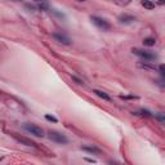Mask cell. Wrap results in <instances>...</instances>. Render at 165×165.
<instances>
[{
	"instance_id": "cell-20",
	"label": "cell",
	"mask_w": 165,
	"mask_h": 165,
	"mask_svg": "<svg viewBox=\"0 0 165 165\" xmlns=\"http://www.w3.org/2000/svg\"><path fill=\"white\" fill-rule=\"evenodd\" d=\"M35 2H43V0H35Z\"/></svg>"
},
{
	"instance_id": "cell-19",
	"label": "cell",
	"mask_w": 165,
	"mask_h": 165,
	"mask_svg": "<svg viewBox=\"0 0 165 165\" xmlns=\"http://www.w3.org/2000/svg\"><path fill=\"white\" fill-rule=\"evenodd\" d=\"M159 4L162 5V4H164V0H159Z\"/></svg>"
},
{
	"instance_id": "cell-5",
	"label": "cell",
	"mask_w": 165,
	"mask_h": 165,
	"mask_svg": "<svg viewBox=\"0 0 165 165\" xmlns=\"http://www.w3.org/2000/svg\"><path fill=\"white\" fill-rule=\"evenodd\" d=\"M52 36H53L54 39H56L57 41L64 44V45H70V44H71V40H70L67 36H66L64 34H62V32H53Z\"/></svg>"
},
{
	"instance_id": "cell-22",
	"label": "cell",
	"mask_w": 165,
	"mask_h": 165,
	"mask_svg": "<svg viewBox=\"0 0 165 165\" xmlns=\"http://www.w3.org/2000/svg\"><path fill=\"white\" fill-rule=\"evenodd\" d=\"M16 2H18V0H16Z\"/></svg>"
},
{
	"instance_id": "cell-6",
	"label": "cell",
	"mask_w": 165,
	"mask_h": 165,
	"mask_svg": "<svg viewBox=\"0 0 165 165\" xmlns=\"http://www.w3.org/2000/svg\"><path fill=\"white\" fill-rule=\"evenodd\" d=\"M18 142H21L22 145H25V146H28V147H35L36 145H35V142H32L31 139H28V138H26V137H19V136H17L16 133H13L12 134Z\"/></svg>"
},
{
	"instance_id": "cell-21",
	"label": "cell",
	"mask_w": 165,
	"mask_h": 165,
	"mask_svg": "<svg viewBox=\"0 0 165 165\" xmlns=\"http://www.w3.org/2000/svg\"><path fill=\"white\" fill-rule=\"evenodd\" d=\"M79 2H84V0H79Z\"/></svg>"
},
{
	"instance_id": "cell-18",
	"label": "cell",
	"mask_w": 165,
	"mask_h": 165,
	"mask_svg": "<svg viewBox=\"0 0 165 165\" xmlns=\"http://www.w3.org/2000/svg\"><path fill=\"white\" fill-rule=\"evenodd\" d=\"M156 117H157V119L160 120V121H161V123H164V116H162V115H157Z\"/></svg>"
},
{
	"instance_id": "cell-11",
	"label": "cell",
	"mask_w": 165,
	"mask_h": 165,
	"mask_svg": "<svg viewBox=\"0 0 165 165\" xmlns=\"http://www.w3.org/2000/svg\"><path fill=\"white\" fill-rule=\"evenodd\" d=\"M81 150H84V151H86V152H90V153H100V148L92 147V146H83Z\"/></svg>"
},
{
	"instance_id": "cell-4",
	"label": "cell",
	"mask_w": 165,
	"mask_h": 165,
	"mask_svg": "<svg viewBox=\"0 0 165 165\" xmlns=\"http://www.w3.org/2000/svg\"><path fill=\"white\" fill-rule=\"evenodd\" d=\"M23 129H25L26 131H28L30 134L35 136V137H44V130H43L40 126L35 125V124L25 123V124H23Z\"/></svg>"
},
{
	"instance_id": "cell-1",
	"label": "cell",
	"mask_w": 165,
	"mask_h": 165,
	"mask_svg": "<svg viewBox=\"0 0 165 165\" xmlns=\"http://www.w3.org/2000/svg\"><path fill=\"white\" fill-rule=\"evenodd\" d=\"M90 19L100 30H102V31H110L111 30V23H110L107 19H105L102 17H97V16H92Z\"/></svg>"
},
{
	"instance_id": "cell-13",
	"label": "cell",
	"mask_w": 165,
	"mask_h": 165,
	"mask_svg": "<svg viewBox=\"0 0 165 165\" xmlns=\"http://www.w3.org/2000/svg\"><path fill=\"white\" fill-rule=\"evenodd\" d=\"M155 39L153 38H147V39H145L143 40V45H146V47H153L155 45Z\"/></svg>"
},
{
	"instance_id": "cell-9",
	"label": "cell",
	"mask_w": 165,
	"mask_h": 165,
	"mask_svg": "<svg viewBox=\"0 0 165 165\" xmlns=\"http://www.w3.org/2000/svg\"><path fill=\"white\" fill-rule=\"evenodd\" d=\"M94 94L95 95H98L100 98H102V100H105V101H111V98H110V95L107 94V93H105V92H102V90H94Z\"/></svg>"
},
{
	"instance_id": "cell-10",
	"label": "cell",
	"mask_w": 165,
	"mask_h": 165,
	"mask_svg": "<svg viewBox=\"0 0 165 165\" xmlns=\"http://www.w3.org/2000/svg\"><path fill=\"white\" fill-rule=\"evenodd\" d=\"M138 67L139 69H145V70H156V67H155V66H153V64H148V63H143V62H139L138 64Z\"/></svg>"
},
{
	"instance_id": "cell-7",
	"label": "cell",
	"mask_w": 165,
	"mask_h": 165,
	"mask_svg": "<svg viewBox=\"0 0 165 165\" xmlns=\"http://www.w3.org/2000/svg\"><path fill=\"white\" fill-rule=\"evenodd\" d=\"M119 21H120V23L128 25V23H131V22H134L136 18H134L133 16H129V14H121V16L119 17Z\"/></svg>"
},
{
	"instance_id": "cell-2",
	"label": "cell",
	"mask_w": 165,
	"mask_h": 165,
	"mask_svg": "<svg viewBox=\"0 0 165 165\" xmlns=\"http://www.w3.org/2000/svg\"><path fill=\"white\" fill-rule=\"evenodd\" d=\"M48 138L53 142H56V143H59V145H66L69 143V139L64 134L59 133V131H56V130H50L48 131Z\"/></svg>"
},
{
	"instance_id": "cell-8",
	"label": "cell",
	"mask_w": 165,
	"mask_h": 165,
	"mask_svg": "<svg viewBox=\"0 0 165 165\" xmlns=\"http://www.w3.org/2000/svg\"><path fill=\"white\" fill-rule=\"evenodd\" d=\"M141 5L142 7H145L146 9H155V7H156V4L155 3H152L151 0H141Z\"/></svg>"
},
{
	"instance_id": "cell-12",
	"label": "cell",
	"mask_w": 165,
	"mask_h": 165,
	"mask_svg": "<svg viewBox=\"0 0 165 165\" xmlns=\"http://www.w3.org/2000/svg\"><path fill=\"white\" fill-rule=\"evenodd\" d=\"M114 4L119 5V7H126L131 3V0H112Z\"/></svg>"
},
{
	"instance_id": "cell-16",
	"label": "cell",
	"mask_w": 165,
	"mask_h": 165,
	"mask_svg": "<svg viewBox=\"0 0 165 165\" xmlns=\"http://www.w3.org/2000/svg\"><path fill=\"white\" fill-rule=\"evenodd\" d=\"M72 80H75L76 83H78V84H80V85H81V84H84V83H83V80L78 79V78H76V76H72Z\"/></svg>"
},
{
	"instance_id": "cell-15",
	"label": "cell",
	"mask_w": 165,
	"mask_h": 165,
	"mask_svg": "<svg viewBox=\"0 0 165 165\" xmlns=\"http://www.w3.org/2000/svg\"><path fill=\"white\" fill-rule=\"evenodd\" d=\"M121 98L123 100H137L138 97H136V95H121Z\"/></svg>"
},
{
	"instance_id": "cell-23",
	"label": "cell",
	"mask_w": 165,
	"mask_h": 165,
	"mask_svg": "<svg viewBox=\"0 0 165 165\" xmlns=\"http://www.w3.org/2000/svg\"><path fill=\"white\" fill-rule=\"evenodd\" d=\"M0 94H2V93H0Z\"/></svg>"
},
{
	"instance_id": "cell-3",
	"label": "cell",
	"mask_w": 165,
	"mask_h": 165,
	"mask_svg": "<svg viewBox=\"0 0 165 165\" xmlns=\"http://www.w3.org/2000/svg\"><path fill=\"white\" fill-rule=\"evenodd\" d=\"M133 52L136 56H138V57H141V58H143L145 61H155L156 58H157V56L155 53H152V52H148V50H143V49H137V48H134Z\"/></svg>"
},
{
	"instance_id": "cell-14",
	"label": "cell",
	"mask_w": 165,
	"mask_h": 165,
	"mask_svg": "<svg viewBox=\"0 0 165 165\" xmlns=\"http://www.w3.org/2000/svg\"><path fill=\"white\" fill-rule=\"evenodd\" d=\"M45 119L48 120V121H52V123H57V121H58L57 117H54V116H52V115H45Z\"/></svg>"
},
{
	"instance_id": "cell-17",
	"label": "cell",
	"mask_w": 165,
	"mask_h": 165,
	"mask_svg": "<svg viewBox=\"0 0 165 165\" xmlns=\"http://www.w3.org/2000/svg\"><path fill=\"white\" fill-rule=\"evenodd\" d=\"M159 71H160V75L164 76V64H160L159 66Z\"/></svg>"
}]
</instances>
